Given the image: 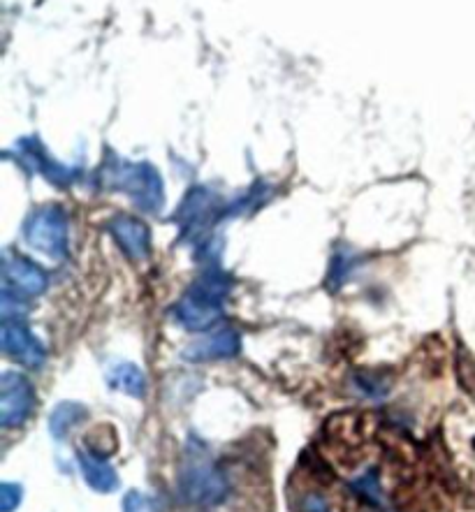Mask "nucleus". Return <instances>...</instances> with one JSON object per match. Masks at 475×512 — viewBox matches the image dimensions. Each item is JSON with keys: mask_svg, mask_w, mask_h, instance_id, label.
<instances>
[{"mask_svg": "<svg viewBox=\"0 0 475 512\" xmlns=\"http://www.w3.org/2000/svg\"><path fill=\"white\" fill-rule=\"evenodd\" d=\"M230 292L228 274L211 269L202 274L174 306L177 323L190 332H209L223 316L225 297Z\"/></svg>", "mask_w": 475, "mask_h": 512, "instance_id": "obj_1", "label": "nucleus"}, {"mask_svg": "<svg viewBox=\"0 0 475 512\" xmlns=\"http://www.w3.org/2000/svg\"><path fill=\"white\" fill-rule=\"evenodd\" d=\"M179 494L186 503L211 508L225 499L228 482H225L221 468L197 452V455H188L184 468H181Z\"/></svg>", "mask_w": 475, "mask_h": 512, "instance_id": "obj_2", "label": "nucleus"}, {"mask_svg": "<svg viewBox=\"0 0 475 512\" xmlns=\"http://www.w3.org/2000/svg\"><path fill=\"white\" fill-rule=\"evenodd\" d=\"M68 216L56 204L38 207L24 223L26 244L51 260H63L68 255Z\"/></svg>", "mask_w": 475, "mask_h": 512, "instance_id": "obj_3", "label": "nucleus"}, {"mask_svg": "<svg viewBox=\"0 0 475 512\" xmlns=\"http://www.w3.org/2000/svg\"><path fill=\"white\" fill-rule=\"evenodd\" d=\"M112 186L121 188L135 207H140L146 214H158L165 204V190L163 179H160L158 170L149 163H126L114 167Z\"/></svg>", "mask_w": 475, "mask_h": 512, "instance_id": "obj_4", "label": "nucleus"}, {"mask_svg": "<svg viewBox=\"0 0 475 512\" xmlns=\"http://www.w3.org/2000/svg\"><path fill=\"white\" fill-rule=\"evenodd\" d=\"M35 387L26 376L17 371H7L0 378V424L5 429L21 427L31 418L35 408Z\"/></svg>", "mask_w": 475, "mask_h": 512, "instance_id": "obj_5", "label": "nucleus"}, {"mask_svg": "<svg viewBox=\"0 0 475 512\" xmlns=\"http://www.w3.org/2000/svg\"><path fill=\"white\" fill-rule=\"evenodd\" d=\"M0 346L12 362L26 369H40L45 364V346L24 325V320H3L0 327Z\"/></svg>", "mask_w": 475, "mask_h": 512, "instance_id": "obj_6", "label": "nucleus"}, {"mask_svg": "<svg viewBox=\"0 0 475 512\" xmlns=\"http://www.w3.org/2000/svg\"><path fill=\"white\" fill-rule=\"evenodd\" d=\"M3 281L7 290L26 299L42 295L49 285L45 269L26 255H7L3 260Z\"/></svg>", "mask_w": 475, "mask_h": 512, "instance_id": "obj_7", "label": "nucleus"}, {"mask_svg": "<svg viewBox=\"0 0 475 512\" xmlns=\"http://www.w3.org/2000/svg\"><path fill=\"white\" fill-rule=\"evenodd\" d=\"M241 350V339L232 327H221L207 332L200 339L190 343L184 350V360L188 362H214L237 357Z\"/></svg>", "mask_w": 475, "mask_h": 512, "instance_id": "obj_8", "label": "nucleus"}, {"mask_svg": "<svg viewBox=\"0 0 475 512\" xmlns=\"http://www.w3.org/2000/svg\"><path fill=\"white\" fill-rule=\"evenodd\" d=\"M109 232H112L114 241L121 246V251L126 253L130 260L142 262L149 258L151 230L149 225L140 221V218L116 216L112 218V223H109Z\"/></svg>", "mask_w": 475, "mask_h": 512, "instance_id": "obj_9", "label": "nucleus"}, {"mask_svg": "<svg viewBox=\"0 0 475 512\" xmlns=\"http://www.w3.org/2000/svg\"><path fill=\"white\" fill-rule=\"evenodd\" d=\"M216 211H218V202L211 190L207 188H193L190 195L181 204V223L186 225L188 234L193 232H204L207 230V223L216 221Z\"/></svg>", "mask_w": 475, "mask_h": 512, "instance_id": "obj_10", "label": "nucleus"}, {"mask_svg": "<svg viewBox=\"0 0 475 512\" xmlns=\"http://www.w3.org/2000/svg\"><path fill=\"white\" fill-rule=\"evenodd\" d=\"M77 459H79V468H82V473H84L86 485H89L93 492L112 494L119 489V485H121L119 473H116L114 468L105 462V457L95 455V452H91V450H82L77 455Z\"/></svg>", "mask_w": 475, "mask_h": 512, "instance_id": "obj_11", "label": "nucleus"}, {"mask_svg": "<svg viewBox=\"0 0 475 512\" xmlns=\"http://www.w3.org/2000/svg\"><path fill=\"white\" fill-rule=\"evenodd\" d=\"M107 383L109 390H119L133 399H142L146 392V378L135 364H116L107 373Z\"/></svg>", "mask_w": 475, "mask_h": 512, "instance_id": "obj_12", "label": "nucleus"}, {"mask_svg": "<svg viewBox=\"0 0 475 512\" xmlns=\"http://www.w3.org/2000/svg\"><path fill=\"white\" fill-rule=\"evenodd\" d=\"M84 418H86V408L82 404L63 401V404H58L49 415L51 436L58 438V441H63V438L70 434V429H75Z\"/></svg>", "mask_w": 475, "mask_h": 512, "instance_id": "obj_13", "label": "nucleus"}, {"mask_svg": "<svg viewBox=\"0 0 475 512\" xmlns=\"http://www.w3.org/2000/svg\"><path fill=\"white\" fill-rule=\"evenodd\" d=\"M350 487H353L357 496H362L364 501L371 503V506H380L383 503V485H380L376 471H367L360 478H355Z\"/></svg>", "mask_w": 475, "mask_h": 512, "instance_id": "obj_14", "label": "nucleus"}, {"mask_svg": "<svg viewBox=\"0 0 475 512\" xmlns=\"http://www.w3.org/2000/svg\"><path fill=\"white\" fill-rule=\"evenodd\" d=\"M21 501H24V489L21 485H14V482H3L0 485V512H14Z\"/></svg>", "mask_w": 475, "mask_h": 512, "instance_id": "obj_15", "label": "nucleus"}, {"mask_svg": "<svg viewBox=\"0 0 475 512\" xmlns=\"http://www.w3.org/2000/svg\"><path fill=\"white\" fill-rule=\"evenodd\" d=\"M144 499L140 492H130L126 494V499H123V512H144Z\"/></svg>", "mask_w": 475, "mask_h": 512, "instance_id": "obj_16", "label": "nucleus"}, {"mask_svg": "<svg viewBox=\"0 0 475 512\" xmlns=\"http://www.w3.org/2000/svg\"><path fill=\"white\" fill-rule=\"evenodd\" d=\"M304 508H306V512H330L327 503L323 501V496H306Z\"/></svg>", "mask_w": 475, "mask_h": 512, "instance_id": "obj_17", "label": "nucleus"}]
</instances>
